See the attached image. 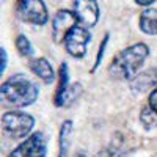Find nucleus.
Masks as SVG:
<instances>
[{
  "label": "nucleus",
  "instance_id": "obj_1",
  "mask_svg": "<svg viewBox=\"0 0 157 157\" xmlns=\"http://www.w3.org/2000/svg\"><path fill=\"white\" fill-rule=\"evenodd\" d=\"M149 57V47L145 43H135L123 49L112 60L109 74L115 80H132Z\"/></svg>",
  "mask_w": 157,
  "mask_h": 157
},
{
  "label": "nucleus",
  "instance_id": "obj_2",
  "mask_svg": "<svg viewBox=\"0 0 157 157\" xmlns=\"http://www.w3.org/2000/svg\"><path fill=\"white\" fill-rule=\"evenodd\" d=\"M39 96L38 85L25 74H14L2 83L0 98L3 104L16 109L29 107L36 102Z\"/></svg>",
  "mask_w": 157,
  "mask_h": 157
},
{
  "label": "nucleus",
  "instance_id": "obj_3",
  "mask_svg": "<svg viewBox=\"0 0 157 157\" xmlns=\"http://www.w3.org/2000/svg\"><path fill=\"white\" fill-rule=\"evenodd\" d=\"M35 116L21 112V110H10L2 115V129L3 134L8 135L11 140H21L27 138L30 134H33L32 130L35 127Z\"/></svg>",
  "mask_w": 157,
  "mask_h": 157
},
{
  "label": "nucleus",
  "instance_id": "obj_4",
  "mask_svg": "<svg viewBox=\"0 0 157 157\" xmlns=\"http://www.w3.org/2000/svg\"><path fill=\"white\" fill-rule=\"evenodd\" d=\"M17 17L27 24L41 27L49 21V11L44 0H16Z\"/></svg>",
  "mask_w": 157,
  "mask_h": 157
},
{
  "label": "nucleus",
  "instance_id": "obj_5",
  "mask_svg": "<svg viewBox=\"0 0 157 157\" xmlns=\"http://www.w3.org/2000/svg\"><path fill=\"white\" fill-rule=\"evenodd\" d=\"M91 41V33L86 27H83V25L77 24L75 27L66 35V38H64V49H66V52L72 57V58H77L80 60L86 55V49H88V44Z\"/></svg>",
  "mask_w": 157,
  "mask_h": 157
},
{
  "label": "nucleus",
  "instance_id": "obj_6",
  "mask_svg": "<svg viewBox=\"0 0 157 157\" xmlns=\"http://www.w3.org/2000/svg\"><path fill=\"white\" fill-rule=\"evenodd\" d=\"M47 155V138L43 132H33L19 146L13 149L8 157H46Z\"/></svg>",
  "mask_w": 157,
  "mask_h": 157
},
{
  "label": "nucleus",
  "instance_id": "obj_7",
  "mask_svg": "<svg viewBox=\"0 0 157 157\" xmlns=\"http://www.w3.org/2000/svg\"><path fill=\"white\" fill-rule=\"evenodd\" d=\"M78 24L77 16L74 11L69 10H60L57 11V14L54 16L52 21V38H54V43H63L66 35Z\"/></svg>",
  "mask_w": 157,
  "mask_h": 157
},
{
  "label": "nucleus",
  "instance_id": "obj_8",
  "mask_svg": "<svg viewBox=\"0 0 157 157\" xmlns=\"http://www.w3.org/2000/svg\"><path fill=\"white\" fill-rule=\"evenodd\" d=\"M77 21L86 29H93L99 21L101 8L98 0H74V10Z\"/></svg>",
  "mask_w": 157,
  "mask_h": 157
},
{
  "label": "nucleus",
  "instance_id": "obj_9",
  "mask_svg": "<svg viewBox=\"0 0 157 157\" xmlns=\"http://www.w3.org/2000/svg\"><path fill=\"white\" fill-rule=\"evenodd\" d=\"M68 93H69V68L66 63H61L58 68V85L54 96V105L63 107L68 104Z\"/></svg>",
  "mask_w": 157,
  "mask_h": 157
},
{
  "label": "nucleus",
  "instance_id": "obj_10",
  "mask_svg": "<svg viewBox=\"0 0 157 157\" xmlns=\"http://www.w3.org/2000/svg\"><path fill=\"white\" fill-rule=\"evenodd\" d=\"M29 68H30V71H32L38 78H41L46 85L54 83L55 78L58 77V75L55 74L54 68H52V64H50L46 58H43V57L32 58L30 63H29Z\"/></svg>",
  "mask_w": 157,
  "mask_h": 157
},
{
  "label": "nucleus",
  "instance_id": "obj_11",
  "mask_svg": "<svg viewBox=\"0 0 157 157\" xmlns=\"http://www.w3.org/2000/svg\"><path fill=\"white\" fill-rule=\"evenodd\" d=\"M155 86H157V68H151L145 72H140L130 80V88L134 91H138V93H143V91Z\"/></svg>",
  "mask_w": 157,
  "mask_h": 157
},
{
  "label": "nucleus",
  "instance_id": "obj_12",
  "mask_svg": "<svg viewBox=\"0 0 157 157\" xmlns=\"http://www.w3.org/2000/svg\"><path fill=\"white\" fill-rule=\"evenodd\" d=\"M72 137V121L64 120L58 130V157H68Z\"/></svg>",
  "mask_w": 157,
  "mask_h": 157
},
{
  "label": "nucleus",
  "instance_id": "obj_13",
  "mask_svg": "<svg viewBox=\"0 0 157 157\" xmlns=\"http://www.w3.org/2000/svg\"><path fill=\"white\" fill-rule=\"evenodd\" d=\"M138 25L145 35H157V8H148L143 11Z\"/></svg>",
  "mask_w": 157,
  "mask_h": 157
},
{
  "label": "nucleus",
  "instance_id": "obj_14",
  "mask_svg": "<svg viewBox=\"0 0 157 157\" xmlns=\"http://www.w3.org/2000/svg\"><path fill=\"white\" fill-rule=\"evenodd\" d=\"M140 123L143 126V129L145 130H152L157 127V113L149 107H143L141 112H140Z\"/></svg>",
  "mask_w": 157,
  "mask_h": 157
},
{
  "label": "nucleus",
  "instance_id": "obj_15",
  "mask_svg": "<svg viewBox=\"0 0 157 157\" xmlns=\"http://www.w3.org/2000/svg\"><path fill=\"white\" fill-rule=\"evenodd\" d=\"M16 47H17L19 54L22 57H27V58L33 57V52H35L33 50V46H32V43L29 41V38L25 36V35H19L16 38Z\"/></svg>",
  "mask_w": 157,
  "mask_h": 157
},
{
  "label": "nucleus",
  "instance_id": "obj_16",
  "mask_svg": "<svg viewBox=\"0 0 157 157\" xmlns=\"http://www.w3.org/2000/svg\"><path fill=\"white\" fill-rule=\"evenodd\" d=\"M107 44H109V35H105V36H104V39H102V43H101V46H99V52H98L96 63H94V66H93V69H91V71H96V69L99 68V64H101V61H102V57H104V50H105Z\"/></svg>",
  "mask_w": 157,
  "mask_h": 157
},
{
  "label": "nucleus",
  "instance_id": "obj_17",
  "mask_svg": "<svg viewBox=\"0 0 157 157\" xmlns=\"http://www.w3.org/2000/svg\"><path fill=\"white\" fill-rule=\"evenodd\" d=\"M148 105L157 113V86L151 90V93L148 96Z\"/></svg>",
  "mask_w": 157,
  "mask_h": 157
},
{
  "label": "nucleus",
  "instance_id": "obj_18",
  "mask_svg": "<svg viewBox=\"0 0 157 157\" xmlns=\"http://www.w3.org/2000/svg\"><path fill=\"white\" fill-rule=\"evenodd\" d=\"M0 57H2V63H0V72L5 74V71H6V64H8V57H6V50H5V47L0 49Z\"/></svg>",
  "mask_w": 157,
  "mask_h": 157
},
{
  "label": "nucleus",
  "instance_id": "obj_19",
  "mask_svg": "<svg viewBox=\"0 0 157 157\" xmlns=\"http://www.w3.org/2000/svg\"><path fill=\"white\" fill-rule=\"evenodd\" d=\"M134 2H135L137 5H140V6H151L155 0H134Z\"/></svg>",
  "mask_w": 157,
  "mask_h": 157
},
{
  "label": "nucleus",
  "instance_id": "obj_20",
  "mask_svg": "<svg viewBox=\"0 0 157 157\" xmlns=\"http://www.w3.org/2000/svg\"><path fill=\"white\" fill-rule=\"evenodd\" d=\"M72 157H90V155H88L85 151H77V152H75Z\"/></svg>",
  "mask_w": 157,
  "mask_h": 157
},
{
  "label": "nucleus",
  "instance_id": "obj_21",
  "mask_svg": "<svg viewBox=\"0 0 157 157\" xmlns=\"http://www.w3.org/2000/svg\"><path fill=\"white\" fill-rule=\"evenodd\" d=\"M116 157H129V152H127V151H124V152H120V154H118Z\"/></svg>",
  "mask_w": 157,
  "mask_h": 157
}]
</instances>
